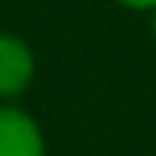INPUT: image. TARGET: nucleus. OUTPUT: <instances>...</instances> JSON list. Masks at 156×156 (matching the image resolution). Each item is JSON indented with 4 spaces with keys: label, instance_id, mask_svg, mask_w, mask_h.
<instances>
[{
    "label": "nucleus",
    "instance_id": "nucleus-4",
    "mask_svg": "<svg viewBox=\"0 0 156 156\" xmlns=\"http://www.w3.org/2000/svg\"><path fill=\"white\" fill-rule=\"evenodd\" d=\"M153 32H156V10H153Z\"/></svg>",
    "mask_w": 156,
    "mask_h": 156
},
{
    "label": "nucleus",
    "instance_id": "nucleus-2",
    "mask_svg": "<svg viewBox=\"0 0 156 156\" xmlns=\"http://www.w3.org/2000/svg\"><path fill=\"white\" fill-rule=\"evenodd\" d=\"M35 73V58L23 38L0 35V99H16L26 93Z\"/></svg>",
    "mask_w": 156,
    "mask_h": 156
},
{
    "label": "nucleus",
    "instance_id": "nucleus-1",
    "mask_svg": "<svg viewBox=\"0 0 156 156\" xmlns=\"http://www.w3.org/2000/svg\"><path fill=\"white\" fill-rule=\"evenodd\" d=\"M0 156H45L38 124L13 105H0Z\"/></svg>",
    "mask_w": 156,
    "mask_h": 156
},
{
    "label": "nucleus",
    "instance_id": "nucleus-3",
    "mask_svg": "<svg viewBox=\"0 0 156 156\" xmlns=\"http://www.w3.org/2000/svg\"><path fill=\"white\" fill-rule=\"evenodd\" d=\"M124 6H134V10H156V0H118Z\"/></svg>",
    "mask_w": 156,
    "mask_h": 156
}]
</instances>
